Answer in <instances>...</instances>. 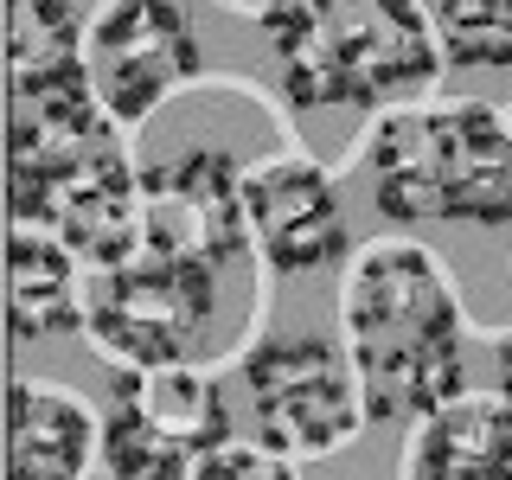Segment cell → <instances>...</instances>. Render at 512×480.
Instances as JSON below:
<instances>
[{
    "mask_svg": "<svg viewBox=\"0 0 512 480\" xmlns=\"http://www.w3.org/2000/svg\"><path fill=\"white\" fill-rule=\"evenodd\" d=\"M352 154L372 180L378 218L512 231V116L480 96L391 109Z\"/></svg>",
    "mask_w": 512,
    "mask_h": 480,
    "instance_id": "7a4b0ae2",
    "label": "cell"
},
{
    "mask_svg": "<svg viewBox=\"0 0 512 480\" xmlns=\"http://www.w3.org/2000/svg\"><path fill=\"white\" fill-rule=\"evenodd\" d=\"M7 314L13 340H64L90 327V282L84 263L39 224H13L7 237Z\"/></svg>",
    "mask_w": 512,
    "mask_h": 480,
    "instance_id": "4fadbf2b",
    "label": "cell"
},
{
    "mask_svg": "<svg viewBox=\"0 0 512 480\" xmlns=\"http://www.w3.org/2000/svg\"><path fill=\"white\" fill-rule=\"evenodd\" d=\"M448 71H512V0H423Z\"/></svg>",
    "mask_w": 512,
    "mask_h": 480,
    "instance_id": "9a60e30c",
    "label": "cell"
},
{
    "mask_svg": "<svg viewBox=\"0 0 512 480\" xmlns=\"http://www.w3.org/2000/svg\"><path fill=\"white\" fill-rule=\"evenodd\" d=\"M90 20L77 0H7V84L13 96H39L58 84H77L84 71Z\"/></svg>",
    "mask_w": 512,
    "mask_h": 480,
    "instance_id": "5bb4252c",
    "label": "cell"
},
{
    "mask_svg": "<svg viewBox=\"0 0 512 480\" xmlns=\"http://www.w3.org/2000/svg\"><path fill=\"white\" fill-rule=\"evenodd\" d=\"M84 71L109 122L141 128L173 90L205 77V39L192 26V7L186 0H103L90 13Z\"/></svg>",
    "mask_w": 512,
    "mask_h": 480,
    "instance_id": "8992f818",
    "label": "cell"
},
{
    "mask_svg": "<svg viewBox=\"0 0 512 480\" xmlns=\"http://www.w3.org/2000/svg\"><path fill=\"white\" fill-rule=\"evenodd\" d=\"M404 480H512V397L461 391L410 429Z\"/></svg>",
    "mask_w": 512,
    "mask_h": 480,
    "instance_id": "7c38bea8",
    "label": "cell"
},
{
    "mask_svg": "<svg viewBox=\"0 0 512 480\" xmlns=\"http://www.w3.org/2000/svg\"><path fill=\"white\" fill-rule=\"evenodd\" d=\"M141 250L205 263L218 276L256 256L244 224V167L218 141H192L186 154L141 173Z\"/></svg>",
    "mask_w": 512,
    "mask_h": 480,
    "instance_id": "52a82bcc",
    "label": "cell"
},
{
    "mask_svg": "<svg viewBox=\"0 0 512 480\" xmlns=\"http://www.w3.org/2000/svg\"><path fill=\"white\" fill-rule=\"evenodd\" d=\"M237 378L250 391V442L282 461H327L372 429L346 340L320 333H263Z\"/></svg>",
    "mask_w": 512,
    "mask_h": 480,
    "instance_id": "277c9868",
    "label": "cell"
},
{
    "mask_svg": "<svg viewBox=\"0 0 512 480\" xmlns=\"http://www.w3.org/2000/svg\"><path fill=\"white\" fill-rule=\"evenodd\" d=\"M212 314H218V269L135 250L128 263L90 276L84 340L116 372H173V365H192Z\"/></svg>",
    "mask_w": 512,
    "mask_h": 480,
    "instance_id": "5b68a950",
    "label": "cell"
},
{
    "mask_svg": "<svg viewBox=\"0 0 512 480\" xmlns=\"http://www.w3.org/2000/svg\"><path fill=\"white\" fill-rule=\"evenodd\" d=\"M192 480H295V461L256 448L250 436H231L224 448H212V455L192 468Z\"/></svg>",
    "mask_w": 512,
    "mask_h": 480,
    "instance_id": "2e32d148",
    "label": "cell"
},
{
    "mask_svg": "<svg viewBox=\"0 0 512 480\" xmlns=\"http://www.w3.org/2000/svg\"><path fill=\"white\" fill-rule=\"evenodd\" d=\"M231 442V404L224 384L173 365V372H116L103 410V448L122 455H173L199 468L212 448Z\"/></svg>",
    "mask_w": 512,
    "mask_h": 480,
    "instance_id": "9c48e42d",
    "label": "cell"
},
{
    "mask_svg": "<svg viewBox=\"0 0 512 480\" xmlns=\"http://www.w3.org/2000/svg\"><path fill=\"white\" fill-rule=\"evenodd\" d=\"M340 340L359 372L372 429H416L468 391V308L436 250L416 237H372L352 250L340 288Z\"/></svg>",
    "mask_w": 512,
    "mask_h": 480,
    "instance_id": "6da1fadb",
    "label": "cell"
},
{
    "mask_svg": "<svg viewBox=\"0 0 512 480\" xmlns=\"http://www.w3.org/2000/svg\"><path fill=\"white\" fill-rule=\"evenodd\" d=\"M493 391L512 397V333H500V340H493Z\"/></svg>",
    "mask_w": 512,
    "mask_h": 480,
    "instance_id": "e0dca14e",
    "label": "cell"
},
{
    "mask_svg": "<svg viewBox=\"0 0 512 480\" xmlns=\"http://www.w3.org/2000/svg\"><path fill=\"white\" fill-rule=\"evenodd\" d=\"M295 109H410L448 71L423 0H288L263 20Z\"/></svg>",
    "mask_w": 512,
    "mask_h": 480,
    "instance_id": "3957f363",
    "label": "cell"
},
{
    "mask_svg": "<svg viewBox=\"0 0 512 480\" xmlns=\"http://www.w3.org/2000/svg\"><path fill=\"white\" fill-rule=\"evenodd\" d=\"M103 455V416L52 378H13L7 391V480H90Z\"/></svg>",
    "mask_w": 512,
    "mask_h": 480,
    "instance_id": "8fae6325",
    "label": "cell"
},
{
    "mask_svg": "<svg viewBox=\"0 0 512 480\" xmlns=\"http://www.w3.org/2000/svg\"><path fill=\"white\" fill-rule=\"evenodd\" d=\"M218 7H231V13H250V20H276V13L288 7V0H218Z\"/></svg>",
    "mask_w": 512,
    "mask_h": 480,
    "instance_id": "ac0fdd59",
    "label": "cell"
},
{
    "mask_svg": "<svg viewBox=\"0 0 512 480\" xmlns=\"http://www.w3.org/2000/svg\"><path fill=\"white\" fill-rule=\"evenodd\" d=\"M244 224L269 276H327L352 256L340 180L314 154H269L244 167Z\"/></svg>",
    "mask_w": 512,
    "mask_h": 480,
    "instance_id": "ba28073f",
    "label": "cell"
},
{
    "mask_svg": "<svg viewBox=\"0 0 512 480\" xmlns=\"http://www.w3.org/2000/svg\"><path fill=\"white\" fill-rule=\"evenodd\" d=\"M13 224L52 231L84 269H116L141 250V173L116 148V154L52 180L45 192H32L26 205H13Z\"/></svg>",
    "mask_w": 512,
    "mask_h": 480,
    "instance_id": "30bf717a",
    "label": "cell"
}]
</instances>
